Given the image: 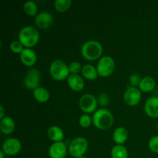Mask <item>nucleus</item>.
Instances as JSON below:
<instances>
[{"instance_id": "1", "label": "nucleus", "mask_w": 158, "mask_h": 158, "mask_svg": "<svg viewBox=\"0 0 158 158\" xmlns=\"http://www.w3.org/2000/svg\"><path fill=\"white\" fill-rule=\"evenodd\" d=\"M93 124L100 131L109 130L113 126L114 118L110 111L105 108L97 110L93 115Z\"/></svg>"}, {"instance_id": "2", "label": "nucleus", "mask_w": 158, "mask_h": 158, "mask_svg": "<svg viewBox=\"0 0 158 158\" xmlns=\"http://www.w3.org/2000/svg\"><path fill=\"white\" fill-rule=\"evenodd\" d=\"M103 49L101 43L96 40H89L83 44L81 47V54L85 60L94 61L101 58Z\"/></svg>"}, {"instance_id": "3", "label": "nucleus", "mask_w": 158, "mask_h": 158, "mask_svg": "<svg viewBox=\"0 0 158 158\" xmlns=\"http://www.w3.org/2000/svg\"><path fill=\"white\" fill-rule=\"evenodd\" d=\"M40 33L35 28L28 26L23 27L19 32V41L25 48H32L38 44L40 41Z\"/></svg>"}, {"instance_id": "4", "label": "nucleus", "mask_w": 158, "mask_h": 158, "mask_svg": "<svg viewBox=\"0 0 158 158\" xmlns=\"http://www.w3.org/2000/svg\"><path fill=\"white\" fill-rule=\"evenodd\" d=\"M49 73L51 77L56 81H63L67 80L70 75L69 70V66L65 62L60 60H56L50 64Z\"/></svg>"}, {"instance_id": "5", "label": "nucleus", "mask_w": 158, "mask_h": 158, "mask_svg": "<svg viewBox=\"0 0 158 158\" xmlns=\"http://www.w3.org/2000/svg\"><path fill=\"white\" fill-rule=\"evenodd\" d=\"M88 141L86 138L82 137H76L69 143L68 152L73 157L79 158L84 156L88 149Z\"/></svg>"}, {"instance_id": "6", "label": "nucleus", "mask_w": 158, "mask_h": 158, "mask_svg": "<svg viewBox=\"0 0 158 158\" xmlns=\"http://www.w3.org/2000/svg\"><path fill=\"white\" fill-rule=\"evenodd\" d=\"M115 69V62L109 56H104L99 60L97 65L98 75L101 77H108L111 76Z\"/></svg>"}, {"instance_id": "7", "label": "nucleus", "mask_w": 158, "mask_h": 158, "mask_svg": "<svg viewBox=\"0 0 158 158\" xmlns=\"http://www.w3.org/2000/svg\"><path fill=\"white\" fill-rule=\"evenodd\" d=\"M79 106L82 111L86 114L95 113L98 106L97 98L90 94H83L79 100Z\"/></svg>"}, {"instance_id": "8", "label": "nucleus", "mask_w": 158, "mask_h": 158, "mask_svg": "<svg viewBox=\"0 0 158 158\" xmlns=\"http://www.w3.org/2000/svg\"><path fill=\"white\" fill-rule=\"evenodd\" d=\"M141 97V91L139 88L129 86L123 94V101L127 106H135L140 103Z\"/></svg>"}, {"instance_id": "9", "label": "nucleus", "mask_w": 158, "mask_h": 158, "mask_svg": "<svg viewBox=\"0 0 158 158\" xmlns=\"http://www.w3.org/2000/svg\"><path fill=\"white\" fill-rule=\"evenodd\" d=\"M41 75L37 69H29L24 77V85L27 89H35L40 86Z\"/></svg>"}, {"instance_id": "10", "label": "nucleus", "mask_w": 158, "mask_h": 158, "mask_svg": "<svg viewBox=\"0 0 158 158\" xmlns=\"http://www.w3.org/2000/svg\"><path fill=\"white\" fill-rule=\"evenodd\" d=\"M2 151L7 156H15L20 152L22 149V143L17 138L11 137L3 142Z\"/></svg>"}, {"instance_id": "11", "label": "nucleus", "mask_w": 158, "mask_h": 158, "mask_svg": "<svg viewBox=\"0 0 158 158\" xmlns=\"http://www.w3.org/2000/svg\"><path fill=\"white\" fill-rule=\"evenodd\" d=\"M54 18L49 12H41L35 17V24L41 29H46L53 25Z\"/></svg>"}, {"instance_id": "12", "label": "nucleus", "mask_w": 158, "mask_h": 158, "mask_svg": "<svg viewBox=\"0 0 158 158\" xmlns=\"http://www.w3.org/2000/svg\"><path fill=\"white\" fill-rule=\"evenodd\" d=\"M50 158H65L68 152V148L64 142H55L49 148Z\"/></svg>"}, {"instance_id": "13", "label": "nucleus", "mask_w": 158, "mask_h": 158, "mask_svg": "<svg viewBox=\"0 0 158 158\" xmlns=\"http://www.w3.org/2000/svg\"><path fill=\"white\" fill-rule=\"evenodd\" d=\"M20 60L22 63L26 66H33L37 62V55L33 49L25 48L20 54Z\"/></svg>"}, {"instance_id": "14", "label": "nucleus", "mask_w": 158, "mask_h": 158, "mask_svg": "<svg viewBox=\"0 0 158 158\" xmlns=\"http://www.w3.org/2000/svg\"><path fill=\"white\" fill-rule=\"evenodd\" d=\"M144 111L148 117L151 118L158 117V97H151L144 104Z\"/></svg>"}, {"instance_id": "15", "label": "nucleus", "mask_w": 158, "mask_h": 158, "mask_svg": "<svg viewBox=\"0 0 158 158\" xmlns=\"http://www.w3.org/2000/svg\"><path fill=\"white\" fill-rule=\"evenodd\" d=\"M67 84L74 92H80L84 89L85 86L84 80L78 74H70L67 79Z\"/></svg>"}, {"instance_id": "16", "label": "nucleus", "mask_w": 158, "mask_h": 158, "mask_svg": "<svg viewBox=\"0 0 158 158\" xmlns=\"http://www.w3.org/2000/svg\"><path fill=\"white\" fill-rule=\"evenodd\" d=\"M128 138V131L123 127H117L113 134V139L116 145H123Z\"/></svg>"}, {"instance_id": "17", "label": "nucleus", "mask_w": 158, "mask_h": 158, "mask_svg": "<svg viewBox=\"0 0 158 158\" xmlns=\"http://www.w3.org/2000/svg\"><path fill=\"white\" fill-rule=\"evenodd\" d=\"M15 122L10 117H5L0 121V131L2 134H11L15 131Z\"/></svg>"}, {"instance_id": "18", "label": "nucleus", "mask_w": 158, "mask_h": 158, "mask_svg": "<svg viewBox=\"0 0 158 158\" xmlns=\"http://www.w3.org/2000/svg\"><path fill=\"white\" fill-rule=\"evenodd\" d=\"M47 136L52 141L62 142L64 139V133L60 127L57 126H52L47 130Z\"/></svg>"}, {"instance_id": "19", "label": "nucleus", "mask_w": 158, "mask_h": 158, "mask_svg": "<svg viewBox=\"0 0 158 158\" xmlns=\"http://www.w3.org/2000/svg\"><path fill=\"white\" fill-rule=\"evenodd\" d=\"M81 73L84 78L88 80H95L98 77L97 67L91 64H86L82 68Z\"/></svg>"}, {"instance_id": "20", "label": "nucleus", "mask_w": 158, "mask_h": 158, "mask_svg": "<svg viewBox=\"0 0 158 158\" xmlns=\"http://www.w3.org/2000/svg\"><path fill=\"white\" fill-rule=\"evenodd\" d=\"M155 80L151 77H146L141 79L138 87L141 92L148 93L152 91L154 89V87H155Z\"/></svg>"}, {"instance_id": "21", "label": "nucleus", "mask_w": 158, "mask_h": 158, "mask_svg": "<svg viewBox=\"0 0 158 158\" xmlns=\"http://www.w3.org/2000/svg\"><path fill=\"white\" fill-rule=\"evenodd\" d=\"M33 97L36 101L40 103H46L49 100L50 94L46 88L39 86L33 90Z\"/></svg>"}, {"instance_id": "22", "label": "nucleus", "mask_w": 158, "mask_h": 158, "mask_svg": "<svg viewBox=\"0 0 158 158\" xmlns=\"http://www.w3.org/2000/svg\"><path fill=\"white\" fill-rule=\"evenodd\" d=\"M112 158H128V151L123 145H115L111 149Z\"/></svg>"}, {"instance_id": "23", "label": "nucleus", "mask_w": 158, "mask_h": 158, "mask_svg": "<svg viewBox=\"0 0 158 158\" xmlns=\"http://www.w3.org/2000/svg\"><path fill=\"white\" fill-rule=\"evenodd\" d=\"M23 11L29 16H36L38 12V6L33 1H28L23 5Z\"/></svg>"}, {"instance_id": "24", "label": "nucleus", "mask_w": 158, "mask_h": 158, "mask_svg": "<svg viewBox=\"0 0 158 158\" xmlns=\"http://www.w3.org/2000/svg\"><path fill=\"white\" fill-rule=\"evenodd\" d=\"M71 5H72L71 0H56L53 3L55 9L60 13L67 11L71 7Z\"/></svg>"}, {"instance_id": "25", "label": "nucleus", "mask_w": 158, "mask_h": 158, "mask_svg": "<svg viewBox=\"0 0 158 158\" xmlns=\"http://www.w3.org/2000/svg\"><path fill=\"white\" fill-rule=\"evenodd\" d=\"M93 123V119L89 114H83L79 119V124L83 128H88Z\"/></svg>"}, {"instance_id": "26", "label": "nucleus", "mask_w": 158, "mask_h": 158, "mask_svg": "<svg viewBox=\"0 0 158 158\" xmlns=\"http://www.w3.org/2000/svg\"><path fill=\"white\" fill-rule=\"evenodd\" d=\"M9 48H10L11 51L15 54H21V52H23V49H25L23 45L22 44L19 40L12 42V43H10Z\"/></svg>"}, {"instance_id": "27", "label": "nucleus", "mask_w": 158, "mask_h": 158, "mask_svg": "<svg viewBox=\"0 0 158 158\" xmlns=\"http://www.w3.org/2000/svg\"><path fill=\"white\" fill-rule=\"evenodd\" d=\"M82 66L80 63L77 61L72 62L69 65V70L71 74H78L79 73L82 71Z\"/></svg>"}, {"instance_id": "28", "label": "nucleus", "mask_w": 158, "mask_h": 158, "mask_svg": "<svg viewBox=\"0 0 158 158\" xmlns=\"http://www.w3.org/2000/svg\"><path fill=\"white\" fill-rule=\"evenodd\" d=\"M148 148L152 152L158 153V136H154L150 139Z\"/></svg>"}, {"instance_id": "29", "label": "nucleus", "mask_w": 158, "mask_h": 158, "mask_svg": "<svg viewBox=\"0 0 158 158\" xmlns=\"http://www.w3.org/2000/svg\"><path fill=\"white\" fill-rule=\"evenodd\" d=\"M97 101H98V103L100 106H106L110 103V98L107 94H105V93H103V94H100L98 96Z\"/></svg>"}, {"instance_id": "30", "label": "nucleus", "mask_w": 158, "mask_h": 158, "mask_svg": "<svg viewBox=\"0 0 158 158\" xmlns=\"http://www.w3.org/2000/svg\"><path fill=\"white\" fill-rule=\"evenodd\" d=\"M140 80H141V79H140V76L137 75V74H132V75L129 77V83L131 85V86H133V87L139 86Z\"/></svg>"}, {"instance_id": "31", "label": "nucleus", "mask_w": 158, "mask_h": 158, "mask_svg": "<svg viewBox=\"0 0 158 158\" xmlns=\"http://www.w3.org/2000/svg\"><path fill=\"white\" fill-rule=\"evenodd\" d=\"M0 112H1V114H0V119L2 120V119H3L5 117H6V116H5V110L2 105L0 106Z\"/></svg>"}, {"instance_id": "32", "label": "nucleus", "mask_w": 158, "mask_h": 158, "mask_svg": "<svg viewBox=\"0 0 158 158\" xmlns=\"http://www.w3.org/2000/svg\"><path fill=\"white\" fill-rule=\"evenodd\" d=\"M5 155H6V154H5V153L3 152L2 151H0V158H4Z\"/></svg>"}, {"instance_id": "33", "label": "nucleus", "mask_w": 158, "mask_h": 158, "mask_svg": "<svg viewBox=\"0 0 158 158\" xmlns=\"http://www.w3.org/2000/svg\"><path fill=\"white\" fill-rule=\"evenodd\" d=\"M79 158H87V157H85V156H83V157H79Z\"/></svg>"}, {"instance_id": "34", "label": "nucleus", "mask_w": 158, "mask_h": 158, "mask_svg": "<svg viewBox=\"0 0 158 158\" xmlns=\"http://www.w3.org/2000/svg\"><path fill=\"white\" fill-rule=\"evenodd\" d=\"M157 131H158V123H157Z\"/></svg>"}]
</instances>
